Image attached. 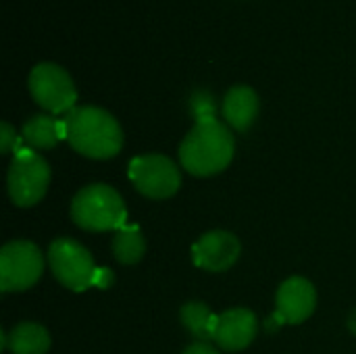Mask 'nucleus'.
I'll list each match as a JSON object with an SVG mask.
<instances>
[{
	"label": "nucleus",
	"mask_w": 356,
	"mask_h": 354,
	"mask_svg": "<svg viewBox=\"0 0 356 354\" xmlns=\"http://www.w3.org/2000/svg\"><path fill=\"white\" fill-rule=\"evenodd\" d=\"M65 140L88 159H111L123 146V131L117 119L98 106H77L60 119Z\"/></svg>",
	"instance_id": "nucleus-1"
},
{
	"label": "nucleus",
	"mask_w": 356,
	"mask_h": 354,
	"mask_svg": "<svg viewBox=\"0 0 356 354\" xmlns=\"http://www.w3.org/2000/svg\"><path fill=\"white\" fill-rule=\"evenodd\" d=\"M234 136L217 117L200 119L179 146L184 169L196 177L221 173L234 159Z\"/></svg>",
	"instance_id": "nucleus-2"
},
{
	"label": "nucleus",
	"mask_w": 356,
	"mask_h": 354,
	"mask_svg": "<svg viewBox=\"0 0 356 354\" xmlns=\"http://www.w3.org/2000/svg\"><path fill=\"white\" fill-rule=\"evenodd\" d=\"M71 217L81 230L111 232L125 227L127 211L117 190L104 184H94L77 192L71 202Z\"/></svg>",
	"instance_id": "nucleus-3"
},
{
	"label": "nucleus",
	"mask_w": 356,
	"mask_h": 354,
	"mask_svg": "<svg viewBox=\"0 0 356 354\" xmlns=\"http://www.w3.org/2000/svg\"><path fill=\"white\" fill-rule=\"evenodd\" d=\"M8 194L17 207L38 204L50 184L48 163L31 148H19L8 169Z\"/></svg>",
	"instance_id": "nucleus-4"
},
{
	"label": "nucleus",
	"mask_w": 356,
	"mask_h": 354,
	"mask_svg": "<svg viewBox=\"0 0 356 354\" xmlns=\"http://www.w3.org/2000/svg\"><path fill=\"white\" fill-rule=\"evenodd\" d=\"M27 86H29V94L33 96V100L48 113L60 115V113L73 111L77 92H75L71 75L63 67L54 63L35 65L29 73Z\"/></svg>",
	"instance_id": "nucleus-5"
},
{
	"label": "nucleus",
	"mask_w": 356,
	"mask_h": 354,
	"mask_svg": "<svg viewBox=\"0 0 356 354\" xmlns=\"http://www.w3.org/2000/svg\"><path fill=\"white\" fill-rule=\"evenodd\" d=\"M48 261L54 277L69 290L81 292L94 284L96 265L92 255L71 238H58L50 244Z\"/></svg>",
	"instance_id": "nucleus-6"
},
{
	"label": "nucleus",
	"mask_w": 356,
	"mask_h": 354,
	"mask_svg": "<svg viewBox=\"0 0 356 354\" xmlns=\"http://www.w3.org/2000/svg\"><path fill=\"white\" fill-rule=\"evenodd\" d=\"M44 271L40 248L27 240L8 242L0 252V288L2 292H21L31 288Z\"/></svg>",
	"instance_id": "nucleus-7"
},
{
	"label": "nucleus",
	"mask_w": 356,
	"mask_h": 354,
	"mask_svg": "<svg viewBox=\"0 0 356 354\" xmlns=\"http://www.w3.org/2000/svg\"><path fill=\"white\" fill-rule=\"evenodd\" d=\"M129 179L146 198H169L179 190L181 175L177 165L163 154L136 156L129 163Z\"/></svg>",
	"instance_id": "nucleus-8"
},
{
	"label": "nucleus",
	"mask_w": 356,
	"mask_h": 354,
	"mask_svg": "<svg viewBox=\"0 0 356 354\" xmlns=\"http://www.w3.org/2000/svg\"><path fill=\"white\" fill-rule=\"evenodd\" d=\"M240 257V242L234 234L215 230L192 246L194 265L207 271H227Z\"/></svg>",
	"instance_id": "nucleus-9"
},
{
	"label": "nucleus",
	"mask_w": 356,
	"mask_h": 354,
	"mask_svg": "<svg viewBox=\"0 0 356 354\" xmlns=\"http://www.w3.org/2000/svg\"><path fill=\"white\" fill-rule=\"evenodd\" d=\"M275 305H277L275 313L284 319V323L296 325L313 315L317 307V292L309 280L290 277L280 286Z\"/></svg>",
	"instance_id": "nucleus-10"
},
{
	"label": "nucleus",
	"mask_w": 356,
	"mask_h": 354,
	"mask_svg": "<svg viewBox=\"0 0 356 354\" xmlns=\"http://www.w3.org/2000/svg\"><path fill=\"white\" fill-rule=\"evenodd\" d=\"M259 332V323L252 311L248 309H232L219 315L215 328V342L219 348L236 353L246 348Z\"/></svg>",
	"instance_id": "nucleus-11"
},
{
	"label": "nucleus",
	"mask_w": 356,
	"mask_h": 354,
	"mask_svg": "<svg viewBox=\"0 0 356 354\" xmlns=\"http://www.w3.org/2000/svg\"><path fill=\"white\" fill-rule=\"evenodd\" d=\"M223 117L229 127L238 131H246L259 115V96L248 86H236L232 88L223 98Z\"/></svg>",
	"instance_id": "nucleus-12"
},
{
	"label": "nucleus",
	"mask_w": 356,
	"mask_h": 354,
	"mask_svg": "<svg viewBox=\"0 0 356 354\" xmlns=\"http://www.w3.org/2000/svg\"><path fill=\"white\" fill-rule=\"evenodd\" d=\"M4 348L10 354H46L50 334L38 323H19L4 336Z\"/></svg>",
	"instance_id": "nucleus-13"
},
{
	"label": "nucleus",
	"mask_w": 356,
	"mask_h": 354,
	"mask_svg": "<svg viewBox=\"0 0 356 354\" xmlns=\"http://www.w3.org/2000/svg\"><path fill=\"white\" fill-rule=\"evenodd\" d=\"M21 136H23V142L27 146L40 148V150L54 148L65 138L63 123L52 119L50 115H33L31 119H27Z\"/></svg>",
	"instance_id": "nucleus-14"
},
{
	"label": "nucleus",
	"mask_w": 356,
	"mask_h": 354,
	"mask_svg": "<svg viewBox=\"0 0 356 354\" xmlns=\"http://www.w3.org/2000/svg\"><path fill=\"white\" fill-rule=\"evenodd\" d=\"M217 319L211 309L204 303H188L181 309V323L186 325V330L198 338L200 342L207 340H215V328H217Z\"/></svg>",
	"instance_id": "nucleus-15"
},
{
	"label": "nucleus",
	"mask_w": 356,
	"mask_h": 354,
	"mask_svg": "<svg viewBox=\"0 0 356 354\" xmlns=\"http://www.w3.org/2000/svg\"><path fill=\"white\" fill-rule=\"evenodd\" d=\"M146 242L138 225H125L117 232L113 240V252L115 259L123 265H134L144 257Z\"/></svg>",
	"instance_id": "nucleus-16"
},
{
	"label": "nucleus",
	"mask_w": 356,
	"mask_h": 354,
	"mask_svg": "<svg viewBox=\"0 0 356 354\" xmlns=\"http://www.w3.org/2000/svg\"><path fill=\"white\" fill-rule=\"evenodd\" d=\"M190 108H192V115L196 117V121L215 117V100L207 90H198V92L192 94Z\"/></svg>",
	"instance_id": "nucleus-17"
},
{
	"label": "nucleus",
	"mask_w": 356,
	"mask_h": 354,
	"mask_svg": "<svg viewBox=\"0 0 356 354\" xmlns=\"http://www.w3.org/2000/svg\"><path fill=\"white\" fill-rule=\"evenodd\" d=\"M21 148V140L17 138V131L13 129V125L2 123L0 125V152L8 154V152H17Z\"/></svg>",
	"instance_id": "nucleus-18"
},
{
	"label": "nucleus",
	"mask_w": 356,
	"mask_h": 354,
	"mask_svg": "<svg viewBox=\"0 0 356 354\" xmlns=\"http://www.w3.org/2000/svg\"><path fill=\"white\" fill-rule=\"evenodd\" d=\"M113 280H115V275H113V271L111 269H106V267H98L96 269V275H94V284L92 286H96V288H108L111 284H113Z\"/></svg>",
	"instance_id": "nucleus-19"
},
{
	"label": "nucleus",
	"mask_w": 356,
	"mask_h": 354,
	"mask_svg": "<svg viewBox=\"0 0 356 354\" xmlns=\"http://www.w3.org/2000/svg\"><path fill=\"white\" fill-rule=\"evenodd\" d=\"M184 354H221L217 353V348L215 346H211L209 342H196V344H192V346H188Z\"/></svg>",
	"instance_id": "nucleus-20"
},
{
	"label": "nucleus",
	"mask_w": 356,
	"mask_h": 354,
	"mask_svg": "<svg viewBox=\"0 0 356 354\" xmlns=\"http://www.w3.org/2000/svg\"><path fill=\"white\" fill-rule=\"evenodd\" d=\"M282 325H284V319H282L277 313H273V315L265 321V330H267V332H277Z\"/></svg>",
	"instance_id": "nucleus-21"
},
{
	"label": "nucleus",
	"mask_w": 356,
	"mask_h": 354,
	"mask_svg": "<svg viewBox=\"0 0 356 354\" xmlns=\"http://www.w3.org/2000/svg\"><path fill=\"white\" fill-rule=\"evenodd\" d=\"M348 328H350V332L356 336V309L355 313L350 315V319H348Z\"/></svg>",
	"instance_id": "nucleus-22"
}]
</instances>
